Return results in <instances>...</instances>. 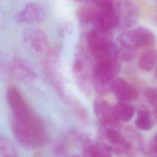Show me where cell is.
<instances>
[{
    "mask_svg": "<svg viewBox=\"0 0 157 157\" xmlns=\"http://www.w3.org/2000/svg\"><path fill=\"white\" fill-rule=\"evenodd\" d=\"M153 147L155 150V151L157 153V134L155 136L154 140H153Z\"/></svg>",
    "mask_w": 157,
    "mask_h": 157,
    "instance_id": "obj_18",
    "label": "cell"
},
{
    "mask_svg": "<svg viewBox=\"0 0 157 157\" xmlns=\"http://www.w3.org/2000/svg\"><path fill=\"white\" fill-rule=\"evenodd\" d=\"M120 72L118 60H102L96 62L93 69V83L95 91L100 95L107 94L110 91L112 81L118 77Z\"/></svg>",
    "mask_w": 157,
    "mask_h": 157,
    "instance_id": "obj_2",
    "label": "cell"
},
{
    "mask_svg": "<svg viewBox=\"0 0 157 157\" xmlns=\"http://www.w3.org/2000/svg\"><path fill=\"white\" fill-rule=\"evenodd\" d=\"M132 37L136 48H150L155 44V36L148 28L139 26L132 29Z\"/></svg>",
    "mask_w": 157,
    "mask_h": 157,
    "instance_id": "obj_8",
    "label": "cell"
},
{
    "mask_svg": "<svg viewBox=\"0 0 157 157\" xmlns=\"http://www.w3.org/2000/svg\"><path fill=\"white\" fill-rule=\"evenodd\" d=\"M113 112L115 118L118 121H128L134 116V107L126 102H121L113 106Z\"/></svg>",
    "mask_w": 157,
    "mask_h": 157,
    "instance_id": "obj_15",
    "label": "cell"
},
{
    "mask_svg": "<svg viewBox=\"0 0 157 157\" xmlns=\"http://www.w3.org/2000/svg\"><path fill=\"white\" fill-rule=\"evenodd\" d=\"M154 75L155 77L156 78V79L157 80V66L155 67V72H154Z\"/></svg>",
    "mask_w": 157,
    "mask_h": 157,
    "instance_id": "obj_19",
    "label": "cell"
},
{
    "mask_svg": "<svg viewBox=\"0 0 157 157\" xmlns=\"http://www.w3.org/2000/svg\"><path fill=\"white\" fill-rule=\"evenodd\" d=\"M12 129L18 141L25 145L40 146L47 140V132L40 120L29 124H20L12 122Z\"/></svg>",
    "mask_w": 157,
    "mask_h": 157,
    "instance_id": "obj_3",
    "label": "cell"
},
{
    "mask_svg": "<svg viewBox=\"0 0 157 157\" xmlns=\"http://www.w3.org/2000/svg\"><path fill=\"white\" fill-rule=\"evenodd\" d=\"M135 123L136 126L142 131H149L153 128L154 120L150 112L146 107L141 106L139 107Z\"/></svg>",
    "mask_w": 157,
    "mask_h": 157,
    "instance_id": "obj_14",
    "label": "cell"
},
{
    "mask_svg": "<svg viewBox=\"0 0 157 157\" xmlns=\"http://www.w3.org/2000/svg\"><path fill=\"white\" fill-rule=\"evenodd\" d=\"M86 40L88 49L96 61L119 60L117 48L110 31L94 28L88 33Z\"/></svg>",
    "mask_w": 157,
    "mask_h": 157,
    "instance_id": "obj_1",
    "label": "cell"
},
{
    "mask_svg": "<svg viewBox=\"0 0 157 157\" xmlns=\"http://www.w3.org/2000/svg\"><path fill=\"white\" fill-rule=\"evenodd\" d=\"M145 98L151 106L157 108V87H149L145 92Z\"/></svg>",
    "mask_w": 157,
    "mask_h": 157,
    "instance_id": "obj_17",
    "label": "cell"
},
{
    "mask_svg": "<svg viewBox=\"0 0 157 157\" xmlns=\"http://www.w3.org/2000/svg\"><path fill=\"white\" fill-rule=\"evenodd\" d=\"M74 1H75V2H83V1H88V0H72Z\"/></svg>",
    "mask_w": 157,
    "mask_h": 157,
    "instance_id": "obj_20",
    "label": "cell"
},
{
    "mask_svg": "<svg viewBox=\"0 0 157 157\" xmlns=\"http://www.w3.org/2000/svg\"><path fill=\"white\" fill-rule=\"evenodd\" d=\"M110 91L121 102L135 100L138 95L136 90L121 77H117L112 81L110 85Z\"/></svg>",
    "mask_w": 157,
    "mask_h": 157,
    "instance_id": "obj_7",
    "label": "cell"
},
{
    "mask_svg": "<svg viewBox=\"0 0 157 157\" xmlns=\"http://www.w3.org/2000/svg\"><path fill=\"white\" fill-rule=\"evenodd\" d=\"M99 7L98 4L92 0H88L78 10L77 16L80 22L84 24H93L98 15Z\"/></svg>",
    "mask_w": 157,
    "mask_h": 157,
    "instance_id": "obj_11",
    "label": "cell"
},
{
    "mask_svg": "<svg viewBox=\"0 0 157 157\" xmlns=\"http://www.w3.org/2000/svg\"><path fill=\"white\" fill-rule=\"evenodd\" d=\"M94 113L99 123L107 128L117 129L119 126V121L115 118L113 106L101 98H97L93 103Z\"/></svg>",
    "mask_w": 157,
    "mask_h": 157,
    "instance_id": "obj_4",
    "label": "cell"
},
{
    "mask_svg": "<svg viewBox=\"0 0 157 157\" xmlns=\"http://www.w3.org/2000/svg\"><path fill=\"white\" fill-rule=\"evenodd\" d=\"M27 39L31 47L37 52H42L47 47V38L40 31H33L28 35Z\"/></svg>",
    "mask_w": 157,
    "mask_h": 157,
    "instance_id": "obj_16",
    "label": "cell"
},
{
    "mask_svg": "<svg viewBox=\"0 0 157 157\" xmlns=\"http://www.w3.org/2000/svg\"><path fill=\"white\" fill-rule=\"evenodd\" d=\"M156 110H157V108H156Z\"/></svg>",
    "mask_w": 157,
    "mask_h": 157,
    "instance_id": "obj_22",
    "label": "cell"
},
{
    "mask_svg": "<svg viewBox=\"0 0 157 157\" xmlns=\"http://www.w3.org/2000/svg\"><path fill=\"white\" fill-rule=\"evenodd\" d=\"M84 157H111V150L104 143L86 141L82 148Z\"/></svg>",
    "mask_w": 157,
    "mask_h": 157,
    "instance_id": "obj_12",
    "label": "cell"
},
{
    "mask_svg": "<svg viewBox=\"0 0 157 157\" xmlns=\"http://www.w3.org/2000/svg\"><path fill=\"white\" fill-rule=\"evenodd\" d=\"M139 67L146 72L153 70L157 66V50L145 49L139 56L138 59Z\"/></svg>",
    "mask_w": 157,
    "mask_h": 157,
    "instance_id": "obj_13",
    "label": "cell"
},
{
    "mask_svg": "<svg viewBox=\"0 0 157 157\" xmlns=\"http://www.w3.org/2000/svg\"><path fill=\"white\" fill-rule=\"evenodd\" d=\"M44 17L43 10L40 6L34 3H29L17 16L20 23H33L40 21Z\"/></svg>",
    "mask_w": 157,
    "mask_h": 157,
    "instance_id": "obj_10",
    "label": "cell"
},
{
    "mask_svg": "<svg viewBox=\"0 0 157 157\" xmlns=\"http://www.w3.org/2000/svg\"><path fill=\"white\" fill-rule=\"evenodd\" d=\"M105 137L109 144L106 145L111 150L117 151H125L130 148V145L124 137L117 129L106 128Z\"/></svg>",
    "mask_w": 157,
    "mask_h": 157,
    "instance_id": "obj_9",
    "label": "cell"
},
{
    "mask_svg": "<svg viewBox=\"0 0 157 157\" xmlns=\"http://www.w3.org/2000/svg\"><path fill=\"white\" fill-rule=\"evenodd\" d=\"M139 13L137 6L129 0H122L118 3V25L120 29H126L136 23Z\"/></svg>",
    "mask_w": 157,
    "mask_h": 157,
    "instance_id": "obj_6",
    "label": "cell"
},
{
    "mask_svg": "<svg viewBox=\"0 0 157 157\" xmlns=\"http://www.w3.org/2000/svg\"><path fill=\"white\" fill-rule=\"evenodd\" d=\"M69 157H80V156H79L78 155H72V156H71Z\"/></svg>",
    "mask_w": 157,
    "mask_h": 157,
    "instance_id": "obj_21",
    "label": "cell"
},
{
    "mask_svg": "<svg viewBox=\"0 0 157 157\" xmlns=\"http://www.w3.org/2000/svg\"><path fill=\"white\" fill-rule=\"evenodd\" d=\"M73 64V71L77 77L78 86L86 94L90 92L91 81L88 71H87V59L85 55L81 50L78 51Z\"/></svg>",
    "mask_w": 157,
    "mask_h": 157,
    "instance_id": "obj_5",
    "label": "cell"
}]
</instances>
